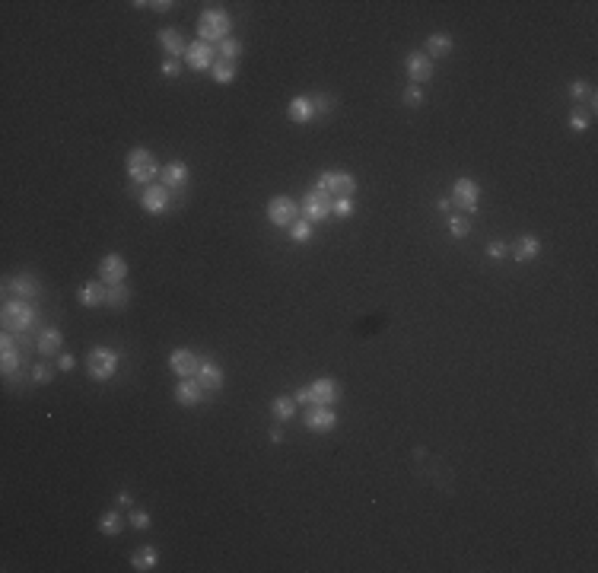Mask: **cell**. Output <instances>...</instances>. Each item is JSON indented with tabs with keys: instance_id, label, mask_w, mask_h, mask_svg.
Returning <instances> with one entry per match:
<instances>
[{
	"instance_id": "cell-1",
	"label": "cell",
	"mask_w": 598,
	"mask_h": 573,
	"mask_svg": "<svg viewBox=\"0 0 598 573\" xmlns=\"http://www.w3.org/2000/svg\"><path fill=\"white\" fill-rule=\"evenodd\" d=\"M38 322V309H35V302L32 300H7L3 302V328L13 334H26L32 332Z\"/></svg>"
},
{
	"instance_id": "cell-2",
	"label": "cell",
	"mask_w": 598,
	"mask_h": 573,
	"mask_svg": "<svg viewBox=\"0 0 598 573\" xmlns=\"http://www.w3.org/2000/svg\"><path fill=\"white\" fill-rule=\"evenodd\" d=\"M293 398H296V405H331L334 407V401L341 398V382L331 376H322V379H315V382L302 385V389H296Z\"/></svg>"
},
{
	"instance_id": "cell-3",
	"label": "cell",
	"mask_w": 598,
	"mask_h": 573,
	"mask_svg": "<svg viewBox=\"0 0 598 573\" xmlns=\"http://www.w3.org/2000/svg\"><path fill=\"white\" fill-rule=\"evenodd\" d=\"M229 32H232V16L226 13V10H204L201 13V19H197V38L201 42H223V38H229Z\"/></svg>"
},
{
	"instance_id": "cell-4",
	"label": "cell",
	"mask_w": 598,
	"mask_h": 573,
	"mask_svg": "<svg viewBox=\"0 0 598 573\" xmlns=\"http://www.w3.org/2000/svg\"><path fill=\"white\" fill-rule=\"evenodd\" d=\"M121 354L112 350V347H92L86 354V373H90L92 382H108V379L118 373Z\"/></svg>"
},
{
	"instance_id": "cell-5",
	"label": "cell",
	"mask_w": 598,
	"mask_h": 573,
	"mask_svg": "<svg viewBox=\"0 0 598 573\" xmlns=\"http://www.w3.org/2000/svg\"><path fill=\"white\" fill-rule=\"evenodd\" d=\"M268 220L274 227H286L290 229L293 223L299 220V204L293 201L290 195H277L268 201Z\"/></svg>"
},
{
	"instance_id": "cell-6",
	"label": "cell",
	"mask_w": 598,
	"mask_h": 573,
	"mask_svg": "<svg viewBox=\"0 0 598 573\" xmlns=\"http://www.w3.org/2000/svg\"><path fill=\"white\" fill-rule=\"evenodd\" d=\"M318 191H325V195H334V197H353V191H357V179H353L350 172H322L318 175Z\"/></svg>"
},
{
	"instance_id": "cell-7",
	"label": "cell",
	"mask_w": 598,
	"mask_h": 573,
	"mask_svg": "<svg viewBox=\"0 0 598 573\" xmlns=\"http://www.w3.org/2000/svg\"><path fill=\"white\" fill-rule=\"evenodd\" d=\"M480 201V185L474 179H455L452 181V204L464 213H474Z\"/></svg>"
},
{
	"instance_id": "cell-8",
	"label": "cell",
	"mask_w": 598,
	"mask_h": 573,
	"mask_svg": "<svg viewBox=\"0 0 598 573\" xmlns=\"http://www.w3.org/2000/svg\"><path fill=\"white\" fill-rule=\"evenodd\" d=\"M299 213H302V220H309V223H325V220L331 217V195H325V191H309L306 197H302V207H299Z\"/></svg>"
},
{
	"instance_id": "cell-9",
	"label": "cell",
	"mask_w": 598,
	"mask_h": 573,
	"mask_svg": "<svg viewBox=\"0 0 598 573\" xmlns=\"http://www.w3.org/2000/svg\"><path fill=\"white\" fill-rule=\"evenodd\" d=\"M185 64L191 70H197V74H201V70H210L217 64V48L210 45V42H201V38H197V42H188Z\"/></svg>"
},
{
	"instance_id": "cell-10",
	"label": "cell",
	"mask_w": 598,
	"mask_h": 573,
	"mask_svg": "<svg viewBox=\"0 0 598 573\" xmlns=\"http://www.w3.org/2000/svg\"><path fill=\"white\" fill-rule=\"evenodd\" d=\"M302 423H306L312 433H328V430L337 427V414L331 405H309L306 414H302Z\"/></svg>"
},
{
	"instance_id": "cell-11",
	"label": "cell",
	"mask_w": 598,
	"mask_h": 573,
	"mask_svg": "<svg viewBox=\"0 0 598 573\" xmlns=\"http://www.w3.org/2000/svg\"><path fill=\"white\" fill-rule=\"evenodd\" d=\"M169 201H172V188H165L163 181H159V185H147L143 195H140L143 211H147L150 217H159V213L169 211Z\"/></svg>"
},
{
	"instance_id": "cell-12",
	"label": "cell",
	"mask_w": 598,
	"mask_h": 573,
	"mask_svg": "<svg viewBox=\"0 0 598 573\" xmlns=\"http://www.w3.org/2000/svg\"><path fill=\"white\" fill-rule=\"evenodd\" d=\"M124 277H127L124 255H118V252H108V255L99 261V280H102L105 286H115V284H124Z\"/></svg>"
},
{
	"instance_id": "cell-13",
	"label": "cell",
	"mask_w": 598,
	"mask_h": 573,
	"mask_svg": "<svg viewBox=\"0 0 598 573\" xmlns=\"http://www.w3.org/2000/svg\"><path fill=\"white\" fill-rule=\"evenodd\" d=\"M169 366H172L175 376L195 379L197 370H201V357H197L195 350H188V347H179V350H172V354H169Z\"/></svg>"
},
{
	"instance_id": "cell-14",
	"label": "cell",
	"mask_w": 598,
	"mask_h": 573,
	"mask_svg": "<svg viewBox=\"0 0 598 573\" xmlns=\"http://www.w3.org/2000/svg\"><path fill=\"white\" fill-rule=\"evenodd\" d=\"M19 366H23V354L16 347V338L10 332H3V338H0V370H3L7 379H13V373Z\"/></svg>"
},
{
	"instance_id": "cell-15",
	"label": "cell",
	"mask_w": 598,
	"mask_h": 573,
	"mask_svg": "<svg viewBox=\"0 0 598 573\" xmlns=\"http://www.w3.org/2000/svg\"><path fill=\"white\" fill-rule=\"evenodd\" d=\"M407 76H411V83L414 86H420V83H426L430 76H433V60L426 58L423 51H414V54H407Z\"/></svg>"
},
{
	"instance_id": "cell-16",
	"label": "cell",
	"mask_w": 598,
	"mask_h": 573,
	"mask_svg": "<svg viewBox=\"0 0 598 573\" xmlns=\"http://www.w3.org/2000/svg\"><path fill=\"white\" fill-rule=\"evenodd\" d=\"M195 379L201 382L204 392H217L220 385H223V370H220V366L210 360V357H201V370H197Z\"/></svg>"
},
{
	"instance_id": "cell-17",
	"label": "cell",
	"mask_w": 598,
	"mask_h": 573,
	"mask_svg": "<svg viewBox=\"0 0 598 573\" xmlns=\"http://www.w3.org/2000/svg\"><path fill=\"white\" fill-rule=\"evenodd\" d=\"M35 347H38V354L42 357H60V347H64V334H60V328H42L38 332V341H35Z\"/></svg>"
},
{
	"instance_id": "cell-18",
	"label": "cell",
	"mask_w": 598,
	"mask_h": 573,
	"mask_svg": "<svg viewBox=\"0 0 598 573\" xmlns=\"http://www.w3.org/2000/svg\"><path fill=\"white\" fill-rule=\"evenodd\" d=\"M286 115H290V121H296V124H309L318 112H315V106H312V96H293L290 106H286Z\"/></svg>"
},
{
	"instance_id": "cell-19",
	"label": "cell",
	"mask_w": 598,
	"mask_h": 573,
	"mask_svg": "<svg viewBox=\"0 0 598 573\" xmlns=\"http://www.w3.org/2000/svg\"><path fill=\"white\" fill-rule=\"evenodd\" d=\"M204 389H201V382L197 379H181L179 385H175V401H179L181 407H191V405H197V401H204Z\"/></svg>"
},
{
	"instance_id": "cell-20",
	"label": "cell",
	"mask_w": 598,
	"mask_h": 573,
	"mask_svg": "<svg viewBox=\"0 0 598 573\" xmlns=\"http://www.w3.org/2000/svg\"><path fill=\"white\" fill-rule=\"evenodd\" d=\"M7 286L19 296V300H35V296L42 293V286H38V280L32 277V274H16V277L7 280Z\"/></svg>"
},
{
	"instance_id": "cell-21",
	"label": "cell",
	"mask_w": 598,
	"mask_h": 573,
	"mask_svg": "<svg viewBox=\"0 0 598 573\" xmlns=\"http://www.w3.org/2000/svg\"><path fill=\"white\" fill-rule=\"evenodd\" d=\"M538 252H541V242H538V236H519V242L512 245V258H516L519 264H528V261H535L538 258Z\"/></svg>"
},
{
	"instance_id": "cell-22",
	"label": "cell",
	"mask_w": 598,
	"mask_h": 573,
	"mask_svg": "<svg viewBox=\"0 0 598 573\" xmlns=\"http://www.w3.org/2000/svg\"><path fill=\"white\" fill-rule=\"evenodd\" d=\"M159 45H163L165 58H185L188 42L175 29H159Z\"/></svg>"
},
{
	"instance_id": "cell-23",
	"label": "cell",
	"mask_w": 598,
	"mask_h": 573,
	"mask_svg": "<svg viewBox=\"0 0 598 573\" xmlns=\"http://www.w3.org/2000/svg\"><path fill=\"white\" fill-rule=\"evenodd\" d=\"M105 290L108 286L102 284V280H86V284L80 286V302L83 306H90V309H96V306H105Z\"/></svg>"
},
{
	"instance_id": "cell-24",
	"label": "cell",
	"mask_w": 598,
	"mask_h": 573,
	"mask_svg": "<svg viewBox=\"0 0 598 573\" xmlns=\"http://www.w3.org/2000/svg\"><path fill=\"white\" fill-rule=\"evenodd\" d=\"M159 181H163L165 188H181V185L188 181V166L181 163V159H175V163L163 166V172H159Z\"/></svg>"
},
{
	"instance_id": "cell-25",
	"label": "cell",
	"mask_w": 598,
	"mask_h": 573,
	"mask_svg": "<svg viewBox=\"0 0 598 573\" xmlns=\"http://www.w3.org/2000/svg\"><path fill=\"white\" fill-rule=\"evenodd\" d=\"M452 48H455V42H452V38H448L446 32H433V35L426 38L423 54H426L430 60H433V58H446V54L452 51Z\"/></svg>"
},
{
	"instance_id": "cell-26",
	"label": "cell",
	"mask_w": 598,
	"mask_h": 573,
	"mask_svg": "<svg viewBox=\"0 0 598 573\" xmlns=\"http://www.w3.org/2000/svg\"><path fill=\"white\" fill-rule=\"evenodd\" d=\"M159 564V554L153 544H143V548L134 551V558H131V567H134L137 573H147V570H156Z\"/></svg>"
},
{
	"instance_id": "cell-27",
	"label": "cell",
	"mask_w": 598,
	"mask_h": 573,
	"mask_svg": "<svg viewBox=\"0 0 598 573\" xmlns=\"http://www.w3.org/2000/svg\"><path fill=\"white\" fill-rule=\"evenodd\" d=\"M270 414L284 423L293 421V414H296V398H293V395H277V398L270 401Z\"/></svg>"
},
{
	"instance_id": "cell-28",
	"label": "cell",
	"mask_w": 598,
	"mask_h": 573,
	"mask_svg": "<svg viewBox=\"0 0 598 573\" xmlns=\"http://www.w3.org/2000/svg\"><path fill=\"white\" fill-rule=\"evenodd\" d=\"M121 528H124V516L118 513V510H108V513H102V519H99V532L102 535H121Z\"/></svg>"
},
{
	"instance_id": "cell-29",
	"label": "cell",
	"mask_w": 598,
	"mask_h": 573,
	"mask_svg": "<svg viewBox=\"0 0 598 573\" xmlns=\"http://www.w3.org/2000/svg\"><path fill=\"white\" fill-rule=\"evenodd\" d=\"M127 300H131V286L127 284H115L105 290V306L108 309H121V306H127Z\"/></svg>"
},
{
	"instance_id": "cell-30",
	"label": "cell",
	"mask_w": 598,
	"mask_h": 573,
	"mask_svg": "<svg viewBox=\"0 0 598 573\" xmlns=\"http://www.w3.org/2000/svg\"><path fill=\"white\" fill-rule=\"evenodd\" d=\"M242 54V42L239 38H223V42H220L217 45V60H226V64H236V58H239Z\"/></svg>"
},
{
	"instance_id": "cell-31",
	"label": "cell",
	"mask_w": 598,
	"mask_h": 573,
	"mask_svg": "<svg viewBox=\"0 0 598 573\" xmlns=\"http://www.w3.org/2000/svg\"><path fill=\"white\" fill-rule=\"evenodd\" d=\"M159 172H163V169H159L156 163L140 166V169H127V175H131V181H134V185H153V179H159Z\"/></svg>"
},
{
	"instance_id": "cell-32",
	"label": "cell",
	"mask_w": 598,
	"mask_h": 573,
	"mask_svg": "<svg viewBox=\"0 0 598 573\" xmlns=\"http://www.w3.org/2000/svg\"><path fill=\"white\" fill-rule=\"evenodd\" d=\"M210 74H213V83L226 86L236 80V64H226V60H217L213 67H210Z\"/></svg>"
},
{
	"instance_id": "cell-33",
	"label": "cell",
	"mask_w": 598,
	"mask_h": 573,
	"mask_svg": "<svg viewBox=\"0 0 598 573\" xmlns=\"http://www.w3.org/2000/svg\"><path fill=\"white\" fill-rule=\"evenodd\" d=\"M353 211H357L353 197H334V201H331V217H337V220H350Z\"/></svg>"
},
{
	"instance_id": "cell-34",
	"label": "cell",
	"mask_w": 598,
	"mask_h": 573,
	"mask_svg": "<svg viewBox=\"0 0 598 573\" xmlns=\"http://www.w3.org/2000/svg\"><path fill=\"white\" fill-rule=\"evenodd\" d=\"M290 239H293V242H299V245H306V242L312 239V223H309V220H302V217H299L296 223H293V227H290Z\"/></svg>"
},
{
	"instance_id": "cell-35",
	"label": "cell",
	"mask_w": 598,
	"mask_h": 573,
	"mask_svg": "<svg viewBox=\"0 0 598 573\" xmlns=\"http://www.w3.org/2000/svg\"><path fill=\"white\" fill-rule=\"evenodd\" d=\"M150 163H153V153L147 147H134L127 153V169H140V166H150Z\"/></svg>"
},
{
	"instance_id": "cell-36",
	"label": "cell",
	"mask_w": 598,
	"mask_h": 573,
	"mask_svg": "<svg viewBox=\"0 0 598 573\" xmlns=\"http://www.w3.org/2000/svg\"><path fill=\"white\" fill-rule=\"evenodd\" d=\"M446 227H448V233L455 236V239H464V236L471 233V220L468 217H448Z\"/></svg>"
},
{
	"instance_id": "cell-37",
	"label": "cell",
	"mask_w": 598,
	"mask_h": 573,
	"mask_svg": "<svg viewBox=\"0 0 598 573\" xmlns=\"http://www.w3.org/2000/svg\"><path fill=\"white\" fill-rule=\"evenodd\" d=\"M131 7H137V10H147L150 7V10H156V13H169L175 3H172V0H150V3H147V0H134Z\"/></svg>"
},
{
	"instance_id": "cell-38",
	"label": "cell",
	"mask_w": 598,
	"mask_h": 573,
	"mask_svg": "<svg viewBox=\"0 0 598 573\" xmlns=\"http://www.w3.org/2000/svg\"><path fill=\"white\" fill-rule=\"evenodd\" d=\"M569 96H573V99H585V96H589V102L595 106V92L589 90V83H585V80H573V83H569Z\"/></svg>"
},
{
	"instance_id": "cell-39",
	"label": "cell",
	"mask_w": 598,
	"mask_h": 573,
	"mask_svg": "<svg viewBox=\"0 0 598 573\" xmlns=\"http://www.w3.org/2000/svg\"><path fill=\"white\" fill-rule=\"evenodd\" d=\"M51 379H54V370L48 366V363H35V366H32V382H38V385L45 382L48 385Z\"/></svg>"
},
{
	"instance_id": "cell-40",
	"label": "cell",
	"mask_w": 598,
	"mask_h": 573,
	"mask_svg": "<svg viewBox=\"0 0 598 573\" xmlns=\"http://www.w3.org/2000/svg\"><path fill=\"white\" fill-rule=\"evenodd\" d=\"M401 99H404V106L417 108L420 102H423V90H420V86H414V83H411V86H407V90H404V96H401Z\"/></svg>"
},
{
	"instance_id": "cell-41",
	"label": "cell",
	"mask_w": 598,
	"mask_h": 573,
	"mask_svg": "<svg viewBox=\"0 0 598 573\" xmlns=\"http://www.w3.org/2000/svg\"><path fill=\"white\" fill-rule=\"evenodd\" d=\"M127 522H131L134 528H150V522L153 519H150L147 510H131V513H127Z\"/></svg>"
},
{
	"instance_id": "cell-42",
	"label": "cell",
	"mask_w": 598,
	"mask_h": 573,
	"mask_svg": "<svg viewBox=\"0 0 598 573\" xmlns=\"http://www.w3.org/2000/svg\"><path fill=\"white\" fill-rule=\"evenodd\" d=\"M506 255H509L506 242H490V245H487V258H496V261H500V258H506Z\"/></svg>"
},
{
	"instance_id": "cell-43",
	"label": "cell",
	"mask_w": 598,
	"mask_h": 573,
	"mask_svg": "<svg viewBox=\"0 0 598 573\" xmlns=\"http://www.w3.org/2000/svg\"><path fill=\"white\" fill-rule=\"evenodd\" d=\"M159 70H163V76H172V80H175V76L181 74V64H179L175 58H165V60H163V67H159Z\"/></svg>"
},
{
	"instance_id": "cell-44",
	"label": "cell",
	"mask_w": 598,
	"mask_h": 573,
	"mask_svg": "<svg viewBox=\"0 0 598 573\" xmlns=\"http://www.w3.org/2000/svg\"><path fill=\"white\" fill-rule=\"evenodd\" d=\"M569 128H573V131H579V134H583V131L589 128V118H585L583 112H573V115H569Z\"/></svg>"
},
{
	"instance_id": "cell-45",
	"label": "cell",
	"mask_w": 598,
	"mask_h": 573,
	"mask_svg": "<svg viewBox=\"0 0 598 573\" xmlns=\"http://www.w3.org/2000/svg\"><path fill=\"white\" fill-rule=\"evenodd\" d=\"M331 102H334V99H331V96H312V106H315V112H331Z\"/></svg>"
},
{
	"instance_id": "cell-46",
	"label": "cell",
	"mask_w": 598,
	"mask_h": 573,
	"mask_svg": "<svg viewBox=\"0 0 598 573\" xmlns=\"http://www.w3.org/2000/svg\"><path fill=\"white\" fill-rule=\"evenodd\" d=\"M74 366H76L74 354H60V357H58V370H60V373H70Z\"/></svg>"
},
{
	"instance_id": "cell-47",
	"label": "cell",
	"mask_w": 598,
	"mask_h": 573,
	"mask_svg": "<svg viewBox=\"0 0 598 573\" xmlns=\"http://www.w3.org/2000/svg\"><path fill=\"white\" fill-rule=\"evenodd\" d=\"M268 439H270V443H284V430H280V427H270Z\"/></svg>"
},
{
	"instance_id": "cell-48",
	"label": "cell",
	"mask_w": 598,
	"mask_h": 573,
	"mask_svg": "<svg viewBox=\"0 0 598 573\" xmlns=\"http://www.w3.org/2000/svg\"><path fill=\"white\" fill-rule=\"evenodd\" d=\"M115 506H118V510H121V506H131V494H124V490H121L118 497H115Z\"/></svg>"
},
{
	"instance_id": "cell-49",
	"label": "cell",
	"mask_w": 598,
	"mask_h": 573,
	"mask_svg": "<svg viewBox=\"0 0 598 573\" xmlns=\"http://www.w3.org/2000/svg\"><path fill=\"white\" fill-rule=\"evenodd\" d=\"M436 207H439L442 213H448V207H452V201H448V197H439V201H436Z\"/></svg>"
}]
</instances>
